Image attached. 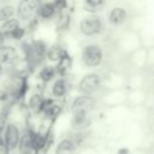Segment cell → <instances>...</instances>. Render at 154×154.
Segmentation results:
<instances>
[{
	"mask_svg": "<svg viewBox=\"0 0 154 154\" xmlns=\"http://www.w3.org/2000/svg\"><path fill=\"white\" fill-rule=\"evenodd\" d=\"M41 5L42 0H20L16 8V13L19 19L30 20L37 14Z\"/></svg>",
	"mask_w": 154,
	"mask_h": 154,
	"instance_id": "obj_1",
	"label": "cell"
},
{
	"mask_svg": "<svg viewBox=\"0 0 154 154\" xmlns=\"http://www.w3.org/2000/svg\"><path fill=\"white\" fill-rule=\"evenodd\" d=\"M82 60L89 67L97 66L102 60V51L96 45H88L82 52Z\"/></svg>",
	"mask_w": 154,
	"mask_h": 154,
	"instance_id": "obj_2",
	"label": "cell"
},
{
	"mask_svg": "<svg viewBox=\"0 0 154 154\" xmlns=\"http://www.w3.org/2000/svg\"><path fill=\"white\" fill-rule=\"evenodd\" d=\"M20 135L18 126L13 123H8L4 128V142L2 144L6 147L7 150H13L19 144Z\"/></svg>",
	"mask_w": 154,
	"mask_h": 154,
	"instance_id": "obj_3",
	"label": "cell"
},
{
	"mask_svg": "<svg viewBox=\"0 0 154 154\" xmlns=\"http://www.w3.org/2000/svg\"><path fill=\"white\" fill-rule=\"evenodd\" d=\"M101 84V78L99 75L96 73H89V75H85L81 82H79V85H78V89L79 91L83 94V95H90L93 94Z\"/></svg>",
	"mask_w": 154,
	"mask_h": 154,
	"instance_id": "obj_4",
	"label": "cell"
},
{
	"mask_svg": "<svg viewBox=\"0 0 154 154\" xmlns=\"http://www.w3.org/2000/svg\"><path fill=\"white\" fill-rule=\"evenodd\" d=\"M101 26H102L101 19L95 14L83 18L79 24V29H81L82 34H84L87 36H93V35L97 34L101 30Z\"/></svg>",
	"mask_w": 154,
	"mask_h": 154,
	"instance_id": "obj_5",
	"label": "cell"
},
{
	"mask_svg": "<svg viewBox=\"0 0 154 154\" xmlns=\"http://www.w3.org/2000/svg\"><path fill=\"white\" fill-rule=\"evenodd\" d=\"M19 54L14 46L2 45L0 47V63L2 65H14L18 61Z\"/></svg>",
	"mask_w": 154,
	"mask_h": 154,
	"instance_id": "obj_6",
	"label": "cell"
},
{
	"mask_svg": "<svg viewBox=\"0 0 154 154\" xmlns=\"http://www.w3.org/2000/svg\"><path fill=\"white\" fill-rule=\"evenodd\" d=\"M94 106V99L88 96V95H82L75 99L73 103H72V111L75 112H84L87 113V111H89L91 107Z\"/></svg>",
	"mask_w": 154,
	"mask_h": 154,
	"instance_id": "obj_7",
	"label": "cell"
},
{
	"mask_svg": "<svg viewBox=\"0 0 154 154\" xmlns=\"http://www.w3.org/2000/svg\"><path fill=\"white\" fill-rule=\"evenodd\" d=\"M19 26H20L19 19L13 17V18H11V19L1 23V25H0V32L5 36V38L6 37H11L12 34L16 31V29L19 28Z\"/></svg>",
	"mask_w": 154,
	"mask_h": 154,
	"instance_id": "obj_8",
	"label": "cell"
},
{
	"mask_svg": "<svg viewBox=\"0 0 154 154\" xmlns=\"http://www.w3.org/2000/svg\"><path fill=\"white\" fill-rule=\"evenodd\" d=\"M125 19H126V11L122 7H114L109 12L108 20L112 25H119V24L124 23Z\"/></svg>",
	"mask_w": 154,
	"mask_h": 154,
	"instance_id": "obj_9",
	"label": "cell"
},
{
	"mask_svg": "<svg viewBox=\"0 0 154 154\" xmlns=\"http://www.w3.org/2000/svg\"><path fill=\"white\" fill-rule=\"evenodd\" d=\"M55 10L57 8H55V6H54L53 2H45V4H42L40 6L37 14L41 18H43V19H48V18L53 17V14L55 13Z\"/></svg>",
	"mask_w": 154,
	"mask_h": 154,
	"instance_id": "obj_10",
	"label": "cell"
},
{
	"mask_svg": "<svg viewBox=\"0 0 154 154\" xmlns=\"http://www.w3.org/2000/svg\"><path fill=\"white\" fill-rule=\"evenodd\" d=\"M67 90V85H66V81L64 78H59L54 82L53 87H52V94L55 97H61L66 94Z\"/></svg>",
	"mask_w": 154,
	"mask_h": 154,
	"instance_id": "obj_11",
	"label": "cell"
},
{
	"mask_svg": "<svg viewBox=\"0 0 154 154\" xmlns=\"http://www.w3.org/2000/svg\"><path fill=\"white\" fill-rule=\"evenodd\" d=\"M16 14V7L12 5H4L0 7V22L4 23L11 18H13Z\"/></svg>",
	"mask_w": 154,
	"mask_h": 154,
	"instance_id": "obj_12",
	"label": "cell"
},
{
	"mask_svg": "<svg viewBox=\"0 0 154 154\" xmlns=\"http://www.w3.org/2000/svg\"><path fill=\"white\" fill-rule=\"evenodd\" d=\"M106 0H84V8L88 12H97L102 10Z\"/></svg>",
	"mask_w": 154,
	"mask_h": 154,
	"instance_id": "obj_13",
	"label": "cell"
},
{
	"mask_svg": "<svg viewBox=\"0 0 154 154\" xmlns=\"http://www.w3.org/2000/svg\"><path fill=\"white\" fill-rule=\"evenodd\" d=\"M65 54V51L63 48H60L58 45H54L52 46L48 52H47V57L51 61H59V59Z\"/></svg>",
	"mask_w": 154,
	"mask_h": 154,
	"instance_id": "obj_14",
	"label": "cell"
},
{
	"mask_svg": "<svg viewBox=\"0 0 154 154\" xmlns=\"http://www.w3.org/2000/svg\"><path fill=\"white\" fill-rule=\"evenodd\" d=\"M55 67L53 66H45L40 70L38 72V77L42 82H49L51 79H53V77L55 76Z\"/></svg>",
	"mask_w": 154,
	"mask_h": 154,
	"instance_id": "obj_15",
	"label": "cell"
},
{
	"mask_svg": "<svg viewBox=\"0 0 154 154\" xmlns=\"http://www.w3.org/2000/svg\"><path fill=\"white\" fill-rule=\"evenodd\" d=\"M75 144L70 140H63L57 148V154H71Z\"/></svg>",
	"mask_w": 154,
	"mask_h": 154,
	"instance_id": "obj_16",
	"label": "cell"
},
{
	"mask_svg": "<svg viewBox=\"0 0 154 154\" xmlns=\"http://www.w3.org/2000/svg\"><path fill=\"white\" fill-rule=\"evenodd\" d=\"M70 66H71V59H70V57H69V55L66 54V52H65V54L59 59L58 66H57L55 71L59 72V73H64V72H66V71L70 69Z\"/></svg>",
	"mask_w": 154,
	"mask_h": 154,
	"instance_id": "obj_17",
	"label": "cell"
},
{
	"mask_svg": "<svg viewBox=\"0 0 154 154\" xmlns=\"http://www.w3.org/2000/svg\"><path fill=\"white\" fill-rule=\"evenodd\" d=\"M46 144V138L40 134H31V148L35 150H41Z\"/></svg>",
	"mask_w": 154,
	"mask_h": 154,
	"instance_id": "obj_18",
	"label": "cell"
},
{
	"mask_svg": "<svg viewBox=\"0 0 154 154\" xmlns=\"http://www.w3.org/2000/svg\"><path fill=\"white\" fill-rule=\"evenodd\" d=\"M42 103H43V99H42L40 95L35 94V95H32V96L30 97L29 105H30V107H31L34 111L40 112V111L42 109Z\"/></svg>",
	"mask_w": 154,
	"mask_h": 154,
	"instance_id": "obj_19",
	"label": "cell"
},
{
	"mask_svg": "<svg viewBox=\"0 0 154 154\" xmlns=\"http://www.w3.org/2000/svg\"><path fill=\"white\" fill-rule=\"evenodd\" d=\"M25 35V29L20 25L19 28H17L16 29V31L12 34V36H11V38H13V40H16V41H19V40H22L23 38V36Z\"/></svg>",
	"mask_w": 154,
	"mask_h": 154,
	"instance_id": "obj_20",
	"label": "cell"
},
{
	"mask_svg": "<svg viewBox=\"0 0 154 154\" xmlns=\"http://www.w3.org/2000/svg\"><path fill=\"white\" fill-rule=\"evenodd\" d=\"M4 42H5V36H4V35L0 32V47L4 45Z\"/></svg>",
	"mask_w": 154,
	"mask_h": 154,
	"instance_id": "obj_21",
	"label": "cell"
},
{
	"mask_svg": "<svg viewBox=\"0 0 154 154\" xmlns=\"http://www.w3.org/2000/svg\"><path fill=\"white\" fill-rule=\"evenodd\" d=\"M2 72H4V65L0 63V76L2 75Z\"/></svg>",
	"mask_w": 154,
	"mask_h": 154,
	"instance_id": "obj_22",
	"label": "cell"
}]
</instances>
